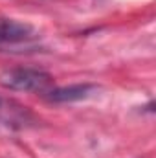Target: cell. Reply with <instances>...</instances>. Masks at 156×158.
Instances as JSON below:
<instances>
[{
    "mask_svg": "<svg viewBox=\"0 0 156 158\" xmlns=\"http://www.w3.org/2000/svg\"><path fill=\"white\" fill-rule=\"evenodd\" d=\"M51 76L39 68H7L0 74V86L13 92H46Z\"/></svg>",
    "mask_w": 156,
    "mask_h": 158,
    "instance_id": "cell-1",
    "label": "cell"
},
{
    "mask_svg": "<svg viewBox=\"0 0 156 158\" xmlns=\"http://www.w3.org/2000/svg\"><path fill=\"white\" fill-rule=\"evenodd\" d=\"M37 30L15 19H0V52H15L18 48H35ZM20 52V50H18Z\"/></svg>",
    "mask_w": 156,
    "mask_h": 158,
    "instance_id": "cell-2",
    "label": "cell"
},
{
    "mask_svg": "<svg viewBox=\"0 0 156 158\" xmlns=\"http://www.w3.org/2000/svg\"><path fill=\"white\" fill-rule=\"evenodd\" d=\"M99 90L97 85L92 83H77V85H68V86H57L51 90H46L44 98L51 103H72V101H81L90 96H94Z\"/></svg>",
    "mask_w": 156,
    "mask_h": 158,
    "instance_id": "cell-3",
    "label": "cell"
},
{
    "mask_svg": "<svg viewBox=\"0 0 156 158\" xmlns=\"http://www.w3.org/2000/svg\"><path fill=\"white\" fill-rule=\"evenodd\" d=\"M13 107V103H9V101H6V99H2L0 98V121H6V123H11V121H15V119H18V114L22 112V110H18V109H11Z\"/></svg>",
    "mask_w": 156,
    "mask_h": 158,
    "instance_id": "cell-4",
    "label": "cell"
}]
</instances>
